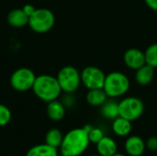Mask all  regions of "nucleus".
I'll use <instances>...</instances> for the list:
<instances>
[{
  "label": "nucleus",
  "instance_id": "obj_1",
  "mask_svg": "<svg viewBox=\"0 0 157 156\" xmlns=\"http://www.w3.org/2000/svg\"><path fill=\"white\" fill-rule=\"evenodd\" d=\"M92 126H86L84 128L73 129L68 131L63 139L60 146L62 156H79L81 155L89 145L88 131Z\"/></svg>",
  "mask_w": 157,
  "mask_h": 156
},
{
  "label": "nucleus",
  "instance_id": "obj_2",
  "mask_svg": "<svg viewBox=\"0 0 157 156\" xmlns=\"http://www.w3.org/2000/svg\"><path fill=\"white\" fill-rule=\"evenodd\" d=\"M32 90L37 97L47 103L57 99L62 92L57 78L50 74L38 75L35 79Z\"/></svg>",
  "mask_w": 157,
  "mask_h": 156
},
{
  "label": "nucleus",
  "instance_id": "obj_3",
  "mask_svg": "<svg viewBox=\"0 0 157 156\" xmlns=\"http://www.w3.org/2000/svg\"><path fill=\"white\" fill-rule=\"evenodd\" d=\"M130 79L121 72H112L106 75L103 89L109 97L114 98L125 95L130 89Z\"/></svg>",
  "mask_w": 157,
  "mask_h": 156
},
{
  "label": "nucleus",
  "instance_id": "obj_4",
  "mask_svg": "<svg viewBox=\"0 0 157 156\" xmlns=\"http://www.w3.org/2000/svg\"><path fill=\"white\" fill-rule=\"evenodd\" d=\"M55 23V16L48 8H37L29 18V26L37 33H46L50 31Z\"/></svg>",
  "mask_w": 157,
  "mask_h": 156
},
{
  "label": "nucleus",
  "instance_id": "obj_5",
  "mask_svg": "<svg viewBox=\"0 0 157 156\" xmlns=\"http://www.w3.org/2000/svg\"><path fill=\"white\" fill-rule=\"evenodd\" d=\"M62 91L66 93L75 92L81 83V73L71 65L63 67L56 76Z\"/></svg>",
  "mask_w": 157,
  "mask_h": 156
},
{
  "label": "nucleus",
  "instance_id": "obj_6",
  "mask_svg": "<svg viewBox=\"0 0 157 156\" xmlns=\"http://www.w3.org/2000/svg\"><path fill=\"white\" fill-rule=\"evenodd\" d=\"M144 111V102L135 97H129L122 99L119 103L120 117H122L130 121L138 120Z\"/></svg>",
  "mask_w": 157,
  "mask_h": 156
},
{
  "label": "nucleus",
  "instance_id": "obj_7",
  "mask_svg": "<svg viewBox=\"0 0 157 156\" xmlns=\"http://www.w3.org/2000/svg\"><path fill=\"white\" fill-rule=\"evenodd\" d=\"M36 77L37 76L32 70L27 67H21L11 74L10 85L15 90L25 92L32 89Z\"/></svg>",
  "mask_w": 157,
  "mask_h": 156
},
{
  "label": "nucleus",
  "instance_id": "obj_8",
  "mask_svg": "<svg viewBox=\"0 0 157 156\" xmlns=\"http://www.w3.org/2000/svg\"><path fill=\"white\" fill-rule=\"evenodd\" d=\"M105 79L104 72L96 66H87L81 72V82L89 90L103 88Z\"/></svg>",
  "mask_w": 157,
  "mask_h": 156
},
{
  "label": "nucleus",
  "instance_id": "obj_9",
  "mask_svg": "<svg viewBox=\"0 0 157 156\" xmlns=\"http://www.w3.org/2000/svg\"><path fill=\"white\" fill-rule=\"evenodd\" d=\"M123 61L130 69L137 70L146 63L145 53L139 49L132 48L125 51Z\"/></svg>",
  "mask_w": 157,
  "mask_h": 156
},
{
  "label": "nucleus",
  "instance_id": "obj_10",
  "mask_svg": "<svg viewBox=\"0 0 157 156\" xmlns=\"http://www.w3.org/2000/svg\"><path fill=\"white\" fill-rule=\"evenodd\" d=\"M145 148V143L139 136H131L125 142V151L130 156H141Z\"/></svg>",
  "mask_w": 157,
  "mask_h": 156
},
{
  "label": "nucleus",
  "instance_id": "obj_11",
  "mask_svg": "<svg viewBox=\"0 0 157 156\" xmlns=\"http://www.w3.org/2000/svg\"><path fill=\"white\" fill-rule=\"evenodd\" d=\"M29 17L22 8L11 10L7 15V22L14 28H22L29 24Z\"/></svg>",
  "mask_w": 157,
  "mask_h": 156
},
{
  "label": "nucleus",
  "instance_id": "obj_12",
  "mask_svg": "<svg viewBox=\"0 0 157 156\" xmlns=\"http://www.w3.org/2000/svg\"><path fill=\"white\" fill-rule=\"evenodd\" d=\"M116 142L110 137L104 136L97 143V151L100 156H112L117 154Z\"/></svg>",
  "mask_w": 157,
  "mask_h": 156
},
{
  "label": "nucleus",
  "instance_id": "obj_13",
  "mask_svg": "<svg viewBox=\"0 0 157 156\" xmlns=\"http://www.w3.org/2000/svg\"><path fill=\"white\" fill-rule=\"evenodd\" d=\"M155 76V68L148 63H145L142 67L136 70L135 80L141 86L149 85Z\"/></svg>",
  "mask_w": 157,
  "mask_h": 156
},
{
  "label": "nucleus",
  "instance_id": "obj_14",
  "mask_svg": "<svg viewBox=\"0 0 157 156\" xmlns=\"http://www.w3.org/2000/svg\"><path fill=\"white\" fill-rule=\"evenodd\" d=\"M47 115L52 120L54 121H59L63 120L65 115L64 105L57 99L49 102L47 106Z\"/></svg>",
  "mask_w": 157,
  "mask_h": 156
},
{
  "label": "nucleus",
  "instance_id": "obj_15",
  "mask_svg": "<svg viewBox=\"0 0 157 156\" xmlns=\"http://www.w3.org/2000/svg\"><path fill=\"white\" fill-rule=\"evenodd\" d=\"M112 130L116 135L125 137L129 135L132 131V121L119 116L113 120Z\"/></svg>",
  "mask_w": 157,
  "mask_h": 156
},
{
  "label": "nucleus",
  "instance_id": "obj_16",
  "mask_svg": "<svg viewBox=\"0 0 157 156\" xmlns=\"http://www.w3.org/2000/svg\"><path fill=\"white\" fill-rule=\"evenodd\" d=\"M107 97L108 96L103 88L90 89L86 94V101L93 107L102 106L107 101Z\"/></svg>",
  "mask_w": 157,
  "mask_h": 156
},
{
  "label": "nucleus",
  "instance_id": "obj_17",
  "mask_svg": "<svg viewBox=\"0 0 157 156\" xmlns=\"http://www.w3.org/2000/svg\"><path fill=\"white\" fill-rule=\"evenodd\" d=\"M26 156H58V151L46 143L38 144L31 147L27 152Z\"/></svg>",
  "mask_w": 157,
  "mask_h": 156
},
{
  "label": "nucleus",
  "instance_id": "obj_18",
  "mask_svg": "<svg viewBox=\"0 0 157 156\" xmlns=\"http://www.w3.org/2000/svg\"><path fill=\"white\" fill-rule=\"evenodd\" d=\"M101 114L103 117L109 119V120H115L120 116L119 113V103L112 100H107L101 108Z\"/></svg>",
  "mask_w": 157,
  "mask_h": 156
},
{
  "label": "nucleus",
  "instance_id": "obj_19",
  "mask_svg": "<svg viewBox=\"0 0 157 156\" xmlns=\"http://www.w3.org/2000/svg\"><path fill=\"white\" fill-rule=\"evenodd\" d=\"M63 139V133L61 132L60 130H58V129H51L46 133L45 143L52 146V147H54V148L58 149V148H60V146L62 144Z\"/></svg>",
  "mask_w": 157,
  "mask_h": 156
},
{
  "label": "nucleus",
  "instance_id": "obj_20",
  "mask_svg": "<svg viewBox=\"0 0 157 156\" xmlns=\"http://www.w3.org/2000/svg\"><path fill=\"white\" fill-rule=\"evenodd\" d=\"M144 53L146 63L150 64L154 68H157V43L150 45L146 49Z\"/></svg>",
  "mask_w": 157,
  "mask_h": 156
},
{
  "label": "nucleus",
  "instance_id": "obj_21",
  "mask_svg": "<svg viewBox=\"0 0 157 156\" xmlns=\"http://www.w3.org/2000/svg\"><path fill=\"white\" fill-rule=\"evenodd\" d=\"M10 120H11L10 109L6 106L0 104V127L7 125Z\"/></svg>",
  "mask_w": 157,
  "mask_h": 156
},
{
  "label": "nucleus",
  "instance_id": "obj_22",
  "mask_svg": "<svg viewBox=\"0 0 157 156\" xmlns=\"http://www.w3.org/2000/svg\"><path fill=\"white\" fill-rule=\"evenodd\" d=\"M103 137H104V133L98 128L92 127V129L88 131V139H89V142L92 143L97 144Z\"/></svg>",
  "mask_w": 157,
  "mask_h": 156
},
{
  "label": "nucleus",
  "instance_id": "obj_23",
  "mask_svg": "<svg viewBox=\"0 0 157 156\" xmlns=\"http://www.w3.org/2000/svg\"><path fill=\"white\" fill-rule=\"evenodd\" d=\"M146 148L149 149L150 151H153V152H155L157 151V138L156 137H152L150 139L147 140L146 143Z\"/></svg>",
  "mask_w": 157,
  "mask_h": 156
},
{
  "label": "nucleus",
  "instance_id": "obj_24",
  "mask_svg": "<svg viewBox=\"0 0 157 156\" xmlns=\"http://www.w3.org/2000/svg\"><path fill=\"white\" fill-rule=\"evenodd\" d=\"M22 9H23V11L28 15V17H29L36 11L37 8H36L34 6L30 5V4H27V5H25V6L22 7Z\"/></svg>",
  "mask_w": 157,
  "mask_h": 156
},
{
  "label": "nucleus",
  "instance_id": "obj_25",
  "mask_svg": "<svg viewBox=\"0 0 157 156\" xmlns=\"http://www.w3.org/2000/svg\"><path fill=\"white\" fill-rule=\"evenodd\" d=\"M147 6L154 11H157V0H144Z\"/></svg>",
  "mask_w": 157,
  "mask_h": 156
},
{
  "label": "nucleus",
  "instance_id": "obj_26",
  "mask_svg": "<svg viewBox=\"0 0 157 156\" xmlns=\"http://www.w3.org/2000/svg\"><path fill=\"white\" fill-rule=\"evenodd\" d=\"M112 156H125V155H123V154H115L114 155H112Z\"/></svg>",
  "mask_w": 157,
  "mask_h": 156
},
{
  "label": "nucleus",
  "instance_id": "obj_27",
  "mask_svg": "<svg viewBox=\"0 0 157 156\" xmlns=\"http://www.w3.org/2000/svg\"><path fill=\"white\" fill-rule=\"evenodd\" d=\"M91 156H100V155H99V154H98V155H91Z\"/></svg>",
  "mask_w": 157,
  "mask_h": 156
}]
</instances>
